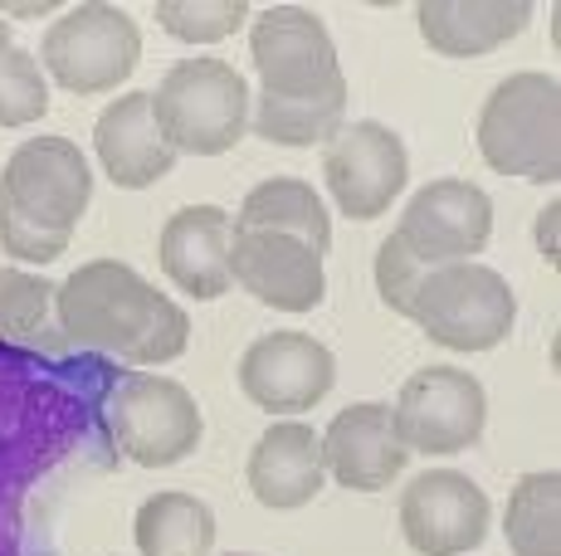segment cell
Masks as SVG:
<instances>
[{
	"label": "cell",
	"instance_id": "cell-8",
	"mask_svg": "<svg viewBox=\"0 0 561 556\" xmlns=\"http://www.w3.org/2000/svg\"><path fill=\"white\" fill-rule=\"evenodd\" d=\"M107 425L113 440L133 464L171 468L196 454L201 444V405L181 381L133 371L107 395Z\"/></svg>",
	"mask_w": 561,
	"mask_h": 556
},
{
	"label": "cell",
	"instance_id": "cell-14",
	"mask_svg": "<svg viewBox=\"0 0 561 556\" xmlns=\"http://www.w3.org/2000/svg\"><path fill=\"white\" fill-rule=\"evenodd\" d=\"M337 381V357L308 333H268L240 357V391L268 415L312 410Z\"/></svg>",
	"mask_w": 561,
	"mask_h": 556
},
{
	"label": "cell",
	"instance_id": "cell-22",
	"mask_svg": "<svg viewBox=\"0 0 561 556\" xmlns=\"http://www.w3.org/2000/svg\"><path fill=\"white\" fill-rule=\"evenodd\" d=\"M561 474H527L513 484L508 494V518H503V532H508L513 556H561Z\"/></svg>",
	"mask_w": 561,
	"mask_h": 556
},
{
	"label": "cell",
	"instance_id": "cell-25",
	"mask_svg": "<svg viewBox=\"0 0 561 556\" xmlns=\"http://www.w3.org/2000/svg\"><path fill=\"white\" fill-rule=\"evenodd\" d=\"M254 10L244 0H157V25L186 45H215L230 39Z\"/></svg>",
	"mask_w": 561,
	"mask_h": 556
},
{
	"label": "cell",
	"instance_id": "cell-7",
	"mask_svg": "<svg viewBox=\"0 0 561 556\" xmlns=\"http://www.w3.org/2000/svg\"><path fill=\"white\" fill-rule=\"evenodd\" d=\"M45 69L69 93H107L123 89L142 63V30L123 5H73L45 30Z\"/></svg>",
	"mask_w": 561,
	"mask_h": 556
},
{
	"label": "cell",
	"instance_id": "cell-6",
	"mask_svg": "<svg viewBox=\"0 0 561 556\" xmlns=\"http://www.w3.org/2000/svg\"><path fill=\"white\" fill-rule=\"evenodd\" d=\"M250 55L259 69V99L328 103L347 99L337 45L308 5H268L254 15Z\"/></svg>",
	"mask_w": 561,
	"mask_h": 556
},
{
	"label": "cell",
	"instance_id": "cell-2",
	"mask_svg": "<svg viewBox=\"0 0 561 556\" xmlns=\"http://www.w3.org/2000/svg\"><path fill=\"white\" fill-rule=\"evenodd\" d=\"M93 200V171L69 137H30L0 171V250L20 264H54Z\"/></svg>",
	"mask_w": 561,
	"mask_h": 556
},
{
	"label": "cell",
	"instance_id": "cell-20",
	"mask_svg": "<svg viewBox=\"0 0 561 556\" xmlns=\"http://www.w3.org/2000/svg\"><path fill=\"white\" fill-rule=\"evenodd\" d=\"M234 230H278V234H298L304 244H312L318 254L332 250V220L328 206L318 200V190L298 176H274L259 181L244 196Z\"/></svg>",
	"mask_w": 561,
	"mask_h": 556
},
{
	"label": "cell",
	"instance_id": "cell-9",
	"mask_svg": "<svg viewBox=\"0 0 561 556\" xmlns=\"http://www.w3.org/2000/svg\"><path fill=\"white\" fill-rule=\"evenodd\" d=\"M396 435L420 454H459L483 440L489 395L459 367H425L401 386L391 405Z\"/></svg>",
	"mask_w": 561,
	"mask_h": 556
},
{
	"label": "cell",
	"instance_id": "cell-15",
	"mask_svg": "<svg viewBox=\"0 0 561 556\" xmlns=\"http://www.w3.org/2000/svg\"><path fill=\"white\" fill-rule=\"evenodd\" d=\"M410 449L396 435L391 405L362 401L332 415L328 435H322V468L352 494H381L401 478Z\"/></svg>",
	"mask_w": 561,
	"mask_h": 556
},
{
	"label": "cell",
	"instance_id": "cell-23",
	"mask_svg": "<svg viewBox=\"0 0 561 556\" xmlns=\"http://www.w3.org/2000/svg\"><path fill=\"white\" fill-rule=\"evenodd\" d=\"M342 117H347V99H328V103L259 99L254 132L264 137V142H278V147H318V142H332V137L342 132Z\"/></svg>",
	"mask_w": 561,
	"mask_h": 556
},
{
	"label": "cell",
	"instance_id": "cell-10",
	"mask_svg": "<svg viewBox=\"0 0 561 556\" xmlns=\"http://www.w3.org/2000/svg\"><path fill=\"white\" fill-rule=\"evenodd\" d=\"M322 176H328V190L342 216L376 220L405 190V176H410L405 142L386 123H376V117L342 123V132L332 137L328 157H322Z\"/></svg>",
	"mask_w": 561,
	"mask_h": 556
},
{
	"label": "cell",
	"instance_id": "cell-5",
	"mask_svg": "<svg viewBox=\"0 0 561 556\" xmlns=\"http://www.w3.org/2000/svg\"><path fill=\"white\" fill-rule=\"evenodd\" d=\"M410 323L449 351H493L517 323V298L499 269L463 259L425 274L410 298Z\"/></svg>",
	"mask_w": 561,
	"mask_h": 556
},
{
	"label": "cell",
	"instance_id": "cell-3",
	"mask_svg": "<svg viewBox=\"0 0 561 556\" xmlns=\"http://www.w3.org/2000/svg\"><path fill=\"white\" fill-rule=\"evenodd\" d=\"M152 113L176 157H220L250 132V83L225 59H181L152 89Z\"/></svg>",
	"mask_w": 561,
	"mask_h": 556
},
{
	"label": "cell",
	"instance_id": "cell-13",
	"mask_svg": "<svg viewBox=\"0 0 561 556\" xmlns=\"http://www.w3.org/2000/svg\"><path fill=\"white\" fill-rule=\"evenodd\" d=\"M230 278L264 308H278V313H312L328 298L322 254L298 234L278 230H234Z\"/></svg>",
	"mask_w": 561,
	"mask_h": 556
},
{
	"label": "cell",
	"instance_id": "cell-1",
	"mask_svg": "<svg viewBox=\"0 0 561 556\" xmlns=\"http://www.w3.org/2000/svg\"><path fill=\"white\" fill-rule=\"evenodd\" d=\"M54 313L69 347L103 351L133 367L176 361L191 341L186 308L117 259H93L54 283Z\"/></svg>",
	"mask_w": 561,
	"mask_h": 556
},
{
	"label": "cell",
	"instance_id": "cell-30",
	"mask_svg": "<svg viewBox=\"0 0 561 556\" xmlns=\"http://www.w3.org/2000/svg\"><path fill=\"white\" fill-rule=\"evenodd\" d=\"M230 556H254V552H230Z\"/></svg>",
	"mask_w": 561,
	"mask_h": 556
},
{
	"label": "cell",
	"instance_id": "cell-4",
	"mask_svg": "<svg viewBox=\"0 0 561 556\" xmlns=\"http://www.w3.org/2000/svg\"><path fill=\"white\" fill-rule=\"evenodd\" d=\"M479 152L499 176H561V83L552 73H508L483 99Z\"/></svg>",
	"mask_w": 561,
	"mask_h": 556
},
{
	"label": "cell",
	"instance_id": "cell-24",
	"mask_svg": "<svg viewBox=\"0 0 561 556\" xmlns=\"http://www.w3.org/2000/svg\"><path fill=\"white\" fill-rule=\"evenodd\" d=\"M54 283L20 269H0V341L10 347H49Z\"/></svg>",
	"mask_w": 561,
	"mask_h": 556
},
{
	"label": "cell",
	"instance_id": "cell-21",
	"mask_svg": "<svg viewBox=\"0 0 561 556\" xmlns=\"http://www.w3.org/2000/svg\"><path fill=\"white\" fill-rule=\"evenodd\" d=\"M133 537L142 556H210L215 512L196 494H152L137 508Z\"/></svg>",
	"mask_w": 561,
	"mask_h": 556
},
{
	"label": "cell",
	"instance_id": "cell-17",
	"mask_svg": "<svg viewBox=\"0 0 561 556\" xmlns=\"http://www.w3.org/2000/svg\"><path fill=\"white\" fill-rule=\"evenodd\" d=\"M93 147H99V166L107 171V181L123 190H147L176 171V147L161 137L152 113V89L107 103L93 123Z\"/></svg>",
	"mask_w": 561,
	"mask_h": 556
},
{
	"label": "cell",
	"instance_id": "cell-19",
	"mask_svg": "<svg viewBox=\"0 0 561 556\" xmlns=\"http://www.w3.org/2000/svg\"><path fill=\"white\" fill-rule=\"evenodd\" d=\"M322 478V440L298 420H278L268 425L264 435L254 440L250 454V494L274 512H294L308 508L318 498Z\"/></svg>",
	"mask_w": 561,
	"mask_h": 556
},
{
	"label": "cell",
	"instance_id": "cell-11",
	"mask_svg": "<svg viewBox=\"0 0 561 556\" xmlns=\"http://www.w3.org/2000/svg\"><path fill=\"white\" fill-rule=\"evenodd\" d=\"M493 234V200L483 186L459 176L430 181L410 196L401 224H396V240L415 254L420 264L439 269V264H463L489 244Z\"/></svg>",
	"mask_w": 561,
	"mask_h": 556
},
{
	"label": "cell",
	"instance_id": "cell-29",
	"mask_svg": "<svg viewBox=\"0 0 561 556\" xmlns=\"http://www.w3.org/2000/svg\"><path fill=\"white\" fill-rule=\"evenodd\" d=\"M0 49H10V25L0 20Z\"/></svg>",
	"mask_w": 561,
	"mask_h": 556
},
{
	"label": "cell",
	"instance_id": "cell-12",
	"mask_svg": "<svg viewBox=\"0 0 561 556\" xmlns=\"http://www.w3.org/2000/svg\"><path fill=\"white\" fill-rule=\"evenodd\" d=\"M493 502L459 468L415 474L401 494V532L420 556H463L489 537Z\"/></svg>",
	"mask_w": 561,
	"mask_h": 556
},
{
	"label": "cell",
	"instance_id": "cell-26",
	"mask_svg": "<svg viewBox=\"0 0 561 556\" xmlns=\"http://www.w3.org/2000/svg\"><path fill=\"white\" fill-rule=\"evenodd\" d=\"M49 113V83L35 55L0 49V127H30Z\"/></svg>",
	"mask_w": 561,
	"mask_h": 556
},
{
	"label": "cell",
	"instance_id": "cell-28",
	"mask_svg": "<svg viewBox=\"0 0 561 556\" xmlns=\"http://www.w3.org/2000/svg\"><path fill=\"white\" fill-rule=\"evenodd\" d=\"M557 200L552 206H542V216H537V250H542L547 264H557Z\"/></svg>",
	"mask_w": 561,
	"mask_h": 556
},
{
	"label": "cell",
	"instance_id": "cell-16",
	"mask_svg": "<svg viewBox=\"0 0 561 556\" xmlns=\"http://www.w3.org/2000/svg\"><path fill=\"white\" fill-rule=\"evenodd\" d=\"M230 240H234V216L220 206H186L161 224L157 259L161 274L191 298H225L234 288L230 278Z\"/></svg>",
	"mask_w": 561,
	"mask_h": 556
},
{
	"label": "cell",
	"instance_id": "cell-27",
	"mask_svg": "<svg viewBox=\"0 0 561 556\" xmlns=\"http://www.w3.org/2000/svg\"><path fill=\"white\" fill-rule=\"evenodd\" d=\"M425 274H430V264H420L396 234H386L381 250H376V293H381V303L391 308L396 317L410 313V298L420 293Z\"/></svg>",
	"mask_w": 561,
	"mask_h": 556
},
{
	"label": "cell",
	"instance_id": "cell-18",
	"mask_svg": "<svg viewBox=\"0 0 561 556\" xmlns=\"http://www.w3.org/2000/svg\"><path fill=\"white\" fill-rule=\"evenodd\" d=\"M415 25L435 55L479 59L523 35L533 25V5L527 0H420Z\"/></svg>",
	"mask_w": 561,
	"mask_h": 556
}]
</instances>
